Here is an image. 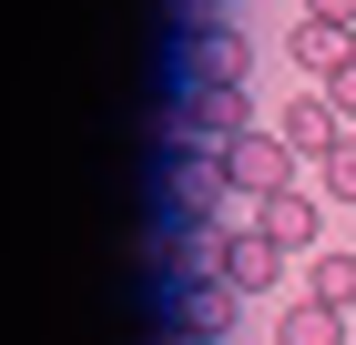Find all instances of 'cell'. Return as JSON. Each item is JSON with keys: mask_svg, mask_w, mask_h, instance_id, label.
Segmentation results:
<instances>
[{"mask_svg": "<svg viewBox=\"0 0 356 345\" xmlns=\"http://www.w3.org/2000/svg\"><path fill=\"white\" fill-rule=\"evenodd\" d=\"M224 183L254 193V203H265V193H285V183H296V142H285V133H245L234 153H224Z\"/></svg>", "mask_w": 356, "mask_h": 345, "instance_id": "cell-1", "label": "cell"}, {"mask_svg": "<svg viewBox=\"0 0 356 345\" xmlns=\"http://www.w3.org/2000/svg\"><path fill=\"white\" fill-rule=\"evenodd\" d=\"M184 122H193V142H214V153H234V142L254 133V102L234 92V81H193V112H184Z\"/></svg>", "mask_w": 356, "mask_h": 345, "instance_id": "cell-2", "label": "cell"}, {"mask_svg": "<svg viewBox=\"0 0 356 345\" xmlns=\"http://www.w3.org/2000/svg\"><path fill=\"white\" fill-rule=\"evenodd\" d=\"M285 51H296V71H316V81H336L356 61V21H316V10H305L296 31H285Z\"/></svg>", "mask_w": 356, "mask_h": 345, "instance_id": "cell-3", "label": "cell"}, {"mask_svg": "<svg viewBox=\"0 0 356 345\" xmlns=\"http://www.w3.org/2000/svg\"><path fill=\"white\" fill-rule=\"evenodd\" d=\"M285 142H296V153H316V162H326L336 142H346V112H336L326 92H296V102H285Z\"/></svg>", "mask_w": 356, "mask_h": 345, "instance_id": "cell-4", "label": "cell"}, {"mask_svg": "<svg viewBox=\"0 0 356 345\" xmlns=\"http://www.w3.org/2000/svg\"><path fill=\"white\" fill-rule=\"evenodd\" d=\"M193 81H234V92H245V81H254V41L234 21H214L204 41H193Z\"/></svg>", "mask_w": 356, "mask_h": 345, "instance_id": "cell-5", "label": "cell"}, {"mask_svg": "<svg viewBox=\"0 0 356 345\" xmlns=\"http://www.w3.org/2000/svg\"><path fill=\"white\" fill-rule=\"evenodd\" d=\"M254 234L265 244H285V254H296V244H316V193H265V203H254Z\"/></svg>", "mask_w": 356, "mask_h": 345, "instance_id": "cell-6", "label": "cell"}, {"mask_svg": "<svg viewBox=\"0 0 356 345\" xmlns=\"http://www.w3.org/2000/svg\"><path fill=\"white\" fill-rule=\"evenodd\" d=\"M184 335H193V345H224V335H234V285H224V274H193Z\"/></svg>", "mask_w": 356, "mask_h": 345, "instance_id": "cell-7", "label": "cell"}, {"mask_svg": "<svg viewBox=\"0 0 356 345\" xmlns=\"http://www.w3.org/2000/svg\"><path fill=\"white\" fill-rule=\"evenodd\" d=\"M275 264H285V244H265V234H234V244H224V285H234V294H265Z\"/></svg>", "mask_w": 356, "mask_h": 345, "instance_id": "cell-8", "label": "cell"}, {"mask_svg": "<svg viewBox=\"0 0 356 345\" xmlns=\"http://www.w3.org/2000/svg\"><path fill=\"white\" fill-rule=\"evenodd\" d=\"M305 294L346 315V305H356V254H316V264H305Z\"/></svg>", "mask_w": 356, "mask_h": 345, "instance_id": "cell-9", "label": "cell"}, {"mask_svg": "<svg viewBox=\"0 0 356 345\" xmlns=\"http://www.w3.org/2000/svg\"><path fill=\"white\" fill-rule=\"evenodd\" d=\"M275 335H285V345H346V325H336V305H316V294H305V305L275 325Z\"/></svg>", "mask_w": 356, "mask_h": 345, "instance_id": "cell-10", "label": "cell"}, {"mask_svg": "<svg viewBox=\"0 0 356 345\" xmlns=\"http://www.w3.org/2000/svg\"><path fill=\"white\" fill-rule=\"evenodd\" d=\"M316 173H326V193H336V203H356V133H346V142H336V153H326V162H316Z\"/></svg>", "mask_w": 356, "mask_h": 345, "instance_id": "cell-11", "label": "cell"}, {"mask_svg": "<svg viewBox=\"0 0 356 345\" xmlns=\"http://www.w3.org/2000/svg\"><path fill=\"white\" fill-rule=\"evenodd\" d=\"M326 102H336V112H346V122H356V61H346V71L326 81Z\"/></svg>", "mask_w": 356, "mask_h": 345, "instance_id": "cell-12", "label": "cell"}, {"mask_svg": "<svg viewBox=\"0 0 356 345\" xmlns=\"http://www.w3.org/2000/svg\"><path fill=\"white\" fill-rule=\"evenodd\" d=\"M305 10H316V21H356V0H305Z\"/></svg>", "mask_w": 356, "mask_h": 345, "instance_id": "cell-13", "label": "cell"}]
</instances>
